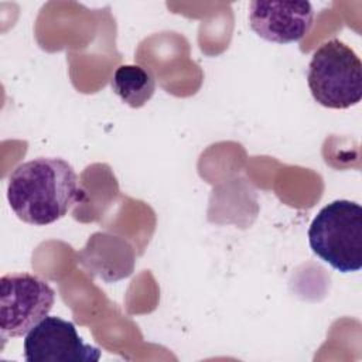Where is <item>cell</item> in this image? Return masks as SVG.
Masks as SVG:
<instances>
[{
    "label": "cell",
    "instance_id": "1",
    "mask_svg": "<svg viewBox=\"0 0 362 362\" xmlns=\"http://www.w3.org/2000/svg\"><path fill=\"white\" fill-rule=\"evenodd\" d=\"M10 208L25 223L42 226L68 214L81 199L74 167L58 157H37L17 165L8 177Z\"/></svg>",
    "mask_w": 362,
    "mask_h": 362
},
{
    "label": "cell",
    "instance_id": "7",
    "mask_svg": "<svg viewBox=\"0 0 362 362\" xmlns=\"http://www.w3.org/2000/svg\"><path fill=\"white\" fill-rule=\"evenodd\" d=\"M110 86L124 103L141 107L154 95L156 79L140 65H120L112 76Z\"/></svg>",
    "mask_w": 362,
    "mask_h": 362
},
{
    "label": "cell",
    "instance_id": "4",
    "mask_svg": "<svg viewBox=\"0 0 362 362\" xmlns=\"http://www.w3.org/2000/svg\"><path fill=\"white\" fill-rule=\"evenodd\" d=\"M55 291L31 273H8L0 279V329L3 338L27 335L51 311Z\"/></svg>",
    "mask_w": 362,
    "mask_h": 362
},
{
    "label": "cell",
    "instance_id": "5",
    "mask_svg": "<svg viewBox=\"0 0 362 362\" xmlns=\"http://www.w3.org/2000/svg\"><path fill=\"white\" fill-rule=\"evenodd\" d=\"M27 362H96L100 349L85 344L74 322L47 315L24 339Z\"/></svg>",
    "mask_w": 362,
    "mask_h": 362
},
{
    "label": "cell",
    "instance_id": "6",
    "mask_svg": "<svg viewBox=\"0 0 362 362\" xmlns=\"http://www.w3.org/2000/svg\"><path fill=\"white\" fill-rule=\"evenodd\" d=\"M314 20L310 1H262L249 4L252 30L263 40L276 44L296 42L304 38Z\"/></svg>",
    "mask_w": 362,
    "mask_h": 362
},
{
    "label": "cell",
    "instance_id": "3",
    "mask_svg": "<svg viewBox=\"0 0 362 362\" xmlns=\"http://www.w3.org/2000/svg\"><path fill=\"white\" fill-rule=\"evenodd\" d=\"M307 83L321 106L348 109L362 99V62L349 45L332 38L314 51Z\"/></svg>",
    "mask_w": 362,
    "mask_h": 362
},
{
    "label": "cell",
    "instance_id": "2",
    "mask_svg": "<svg viewBox=\"0 0 362 362\" xmlns=\"http://www.w3.org/2000/svg\"><path fill=\"white\" fill-rule=\"evenodd\" d=\"M314 255L341 273L362 267V208L348 199H337L320 209L308 228Z\"/></svg>",
    "mask_w": 362,
    "mask_h": 362
}]
</instances>
